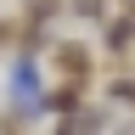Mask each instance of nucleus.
Wrapping results in <instances>:
<instances>
[{"label": "nucleus", "instance_id": "obj_1", "mask_svg": "<svg viewBox=\"0 0 135 135\" xmlns=\"http://www.w3.org/2000/svg\"><path fill=\"white\" fill-rule=\"evenodd\" d=\"M51 62H56V79H73L90 90V79H96V56H90V45L84 40H62V45H51Z\"/></svg>", "mask_w": 135, "mask_h": 135}, {"label": "nucleus", "instance_id": "obj_2", "mask_svg": "<svg viewBox=\"0 0 135 135\" xmlns=\"http://www.w3.org/2000/svg\"><path fill=\"white\" fill-rule=\"evenodd\" d=\"M84 101V84H73V79H62L56 90H40V113H73Z\"/></svg>", "mask_w": 135, "mask_h": 135}, {"label": "nucleus", "instance_id": "obj_3", "mask_svg": "<svg viewBox=\"0 0 135 135\" xmlns=\"http://www.w3.org/2000/svg\"><path fill=\"white\" fill-rule=\"evenodd\" d=\"M101 23H107V51H113V56H124V51L135 45V6H129L124 17H101Z\"/></svg>", "mask_w": 135, "mask_h": 135}, {"label": "nucleus", "instance_id": "obj_4", "mask_svg": "<svg viewBox=\"0 0 135 135\" xmlns=\"http://www.w3.org/2000/svg\"><path fill=\"white\" fill-rule=\"evenodd\" d=\"M62 6L73 11V17H84V23H101V17L113 11V0H62Z\"/></svg>", "mask_w": 135, "mask_h": 135}, {"label": "nucleus", "instance_id": "obj_5", "mask_svg": "<svg viewBox=\"0 0 135 135\" xmlns=\"http://www.w3.org/2000/svg\"><path fill=\"white\" fill-rule=\"evenodd\" d=\"M62 11V0H28V23H51Z\"/></svg>", "mask_w": 135, "mask_h": 135}, {"label": "nucleus", "instance_id": "obj_6", "mask_svg": "<svg viewBox=\"0 0 135 135\" xmlns=\"http://www.w3.org/2000/svg\"><path fill=\"white\" fill-rule=\"evenodd\" d=\"M107 90H113V101H129V107H135V79H129V73H113Z\"/></svg>", "mask_w": 135, "mask_h": 135}, {"label": "nucleus", "instance_id": "obj_7", "mask_svg": "<svg viewBox=\"0 0 135 135\" xmlns=\"http://www.w3.org/2000/svg\"><path fill=\"white\" fill-rule=\"evenodd\" d=\"M17 34H23V23H17V17H0V51L17 45Z\"/></svg>", "mask_w": 135, "mask_h": 135}, {"label": "nucleus", "instance_id": "obj_8", "mask_svg": "<svg viewBox=\"0 0 135 135\" xmlns=\"http://www.w3.org/2000/svg\"><path fill=\"white\" fill-rule=\"evenodd\" d=\"M124 6H135V0H124Z\"/></svg>", "mask_w": 135, "mask_h": 135}]
</instances>
